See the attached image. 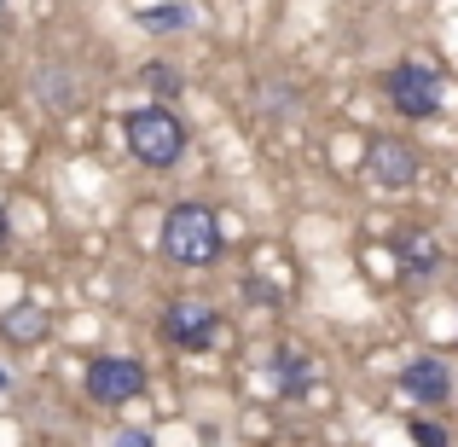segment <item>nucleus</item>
I'll list each match as a JSON object with an SVG mask.
<instances>
[{
  "label": "nucleus",
  "mask_w": 458,
  "mask_h": 447,
  "mask_svg": "<svg viewBox=\"0 0 458 447\" xmlns=\"http://www.w3.org/2000/svg\"><path fill=\"white\" fill-rule=\"evenodd\" d=\"M406 436H412V447H453L447 430H441L436 418H412V430H406Z\"/></svg>",
  "instance_id": "4468645a"
},
{
  "label": "nucleus",
  "mask_w": 458,
  "mask_h": 447,
  "mask_svg": "<svg viewBox=\"0 0 458 447\" xmlns=\"http://www.w3.org/2000/svg\"><path fill=\"white\" fill-rule=\"evenodd\" d=\"M273 378H279V390H284V395H302L308 383H313V366H308V355H302V348H291V343H284L279 355H273Z\"/></svg>",
  "instance_id": "9d476101"
},
{
  "label": "nucleus",
  "mask_w": 458,
  "mask_h": 447,
  "mask_svg": "<svg viewBox=\"0 0 458 447\" xmlns=\"http://www.w3.org/2000/svg\"><path fill=\"white\" fill-rule=\"evenodd\" d=\"M157 250H163L174 268H215V262H221V221H215V210L198 203V198L168 203Z\"/></svg>",
  "instance_id": "f257e3e1"
},
{
  "label": "nucleus",
  "mask_w": 458,
  "mask_h": 447,
  "mask_svg": "<svg viewBox=\"0 0 458 447\" xmlns=\"http://www.w3.org/2000/svg\"><path fill=\"white\" fill-rule=\"evenodd\" d=\"M146 88L168 99V93H180V88H186V76H180V70H168V64H146Z\"/></svg>",
  "instance_id": "ddd939ff"
},
{
  "label": "nucleus",
  "mask_w": 458,
  "mask_h": 447,
  "mask_svg": "<svg viewBox=\"0 0 458 447\" xmlns=\"http://www.w3.org/2000/svg\"><path fill=\"white\" fill-rule=\"evenodd\" d=\"M81 383H88V401L128 407V401H140V395H146V366H140V360H128V355H99Z\"/></svg>",
  "instance_id": "39448f33"
},
{
  "label": "nucleus",
  "mask_w": 458,
  "mask_h": 447,
  "mask_svg": "<svg viewBox=\"0 0 458 447\" xmlns=\"http://www.w3.org/2000/svg\"><path fill=\"white\" fill-rule=\"evenodd\" d=\"M0 23H6V0H0Z\"/></svg>",
  "instance_id": "a211bd4d"
},
{
  "label": "nucleus",
  "mask_w": 458,
  "mask_h": 447,
  "mask_svg": "<svg viewBox=\"0 0 458 447\" xmlns=\"http://www.w3.org/2000/svg\"><path fill=\"white\" fill-rule=\"evenodd\" d=\"M401 390L412 395L418 407H447L453 401V366L441 355H418V360H406Z\"/></svg>",
  "instance_id": "0eeeda50"
},
{
  "label": "nucleus",
  "mask_w": 458,
  "mask_h": 447,
  "mask_svg": "<svg viewBox=\"0 0 458 447\" xmlns=\"http://www.w3.org/2000/svg\"><path fill=\"white\" fill-rule=\"evenodd\" d=\"M134 23L146 35H180V30H191V6H186V0H157V6L134 12Z\"/></svg>",
  "instance_id": "1a4fd4ad"
},
{
  "label": "nucleus",
  "mask_w": 458,
  "mask_h": 447,
  "mask_svg": "<svg viewBox=\"0 0 458 447\" xmlns=\"http://www.w3.org/2000/svg\"><path fill=\"white\" fill-rule=\"evenodd\" d=\"M0 395H6V366H0Z\"/></svg>",
  "instance_id": "f3484780"
},
{
  "label": "nucleus",
  "mask_w": 458,
  "mask_h": 447,
  "mask_svg": "<svg viewBox=\"0 0 458 447\" xmlns=\"http://www.w3.org/2000/svg\"><path fill=\"white\" fill-rule=\"evenodd\" d=\"M111 447H157V442L146 436V430H116V436H111Z\"/></svg>",
  "instance_id": "2eb2a0df"
},
{
  "label": "nucleus",
  "mask_w": 458,
  "mask_h": 447,
  "mask_svg": "<svg viewBox=\"0 0 458 447\" xmlns=\"http://www.w3.org/2000/svg\"><path fill=\"white\" fill-rule=\"evenodd\" d=\"M123 140H128V157H134L140 168H157V175L186 157V123H180L168 105H140V111H128Z\"/></svg>",
  "instance_id": "f03ea898"
},
{
  "label": "nucleus",
  "mask_w": 458,
  "mask_h": 447,
  "mask_svg": "<svg viewBox=\"0 0 458 447\" xmlns=\"http://www.w3.org/2000/svg\"><path fill=\"white\" fill-rule=\"evenodd\" d=\"M394 256H401L406 273H436V268H441V238H436V233H418V227H412V233L394 238Z\"/></svg>",
  "instance_id": "6e6552de"
},
{
  "label": "nucleus",
  "mask_w": 458,
  "mask_h": 447,
  "mask_svg": "<svg viewBox=\"0 0 458 447\" xmlns=\"http://www.w3.org/2000/svg\"><path fill=\"white\" fill-rule=\"evenodd\" d=\"M12 238V215H6V203H0V245Z\"/></svg>",
  "instance_id": "dca6fc26"
},
{
  "label": "nucleus",
  "mask_w": 458,
  "mask_h": 447,
  "mask_svg": "<svg viewBox=\"0 0 458 447\" xmlns=\"http://www.w3.org/2000/svg\"><path fill=\"white\" fill-rule=\"evenodd\" d=\"M35 93H41V99H53L58 111H64V105L76 99V88L64 82V70H35Z\"/></svg>",
  "instance_id": "f8f14e48"
},
{
  "label": "nucleus",
  "mask_w": 458,
  "mask_h": 447,
  "mask_svg": "<svg viewBox=\"0 0 458 447\" xmlns=\"http://www.w3.org/2000/svg\"><path fill=\"white\" fill-rule=\"evenodd\" d=\"M383 93H389V105H394L401 116H412V123L441 116V70L424 64V58H401V64H389Z\"/></svg>",
  "instance_id": "7ed1b4c3"
},
{
  "label": "nucleus",
  "mask_w": 458,
  "mask_h": 447,
  "mask_svg": "<svg viewBox=\"0 0 458 447\" xmlns=\"http://www.w3.org/2000/svg\"><path fill=\"white\" fill-rule=\"evenodd\" d=\"M418 168H424V157H418V146L401 140V134H377L366 146V175L377 180L383 192H406L418 180Z\"/></svg>",
  "instance_id": "423d86ee"
},
{
  "label": "nucleus",
  "mask_w": 458,
  "mask_h": 447,
  "mask_svg": "<svg viewBox=\"0 0 458 447\" xmlns=\"http://www.w3.org/2000/svg\"><path fill=\"white\" fill-rule=\"evenodd\" d=\"M163 343L186 348V355H203V348L221 343V314H215L209 297H174L163 308Z\"/></svg>",
  "instance_id": "20e7f679"
},
{
  "label": "nucleus",
  "mask_w": 458,
  "mask_h": 447,
  "mask_svg": "<svg viewBox=\"0 0 458 447\" xmlns=\"http://www.w3.org/2000/svg\"><path fill=\"white\" fill-rule=\"evenodd\" d=\"M0 325H6V337H18V343H35V337H47L53 320H47V308H35V302H18Z\"/></svg>",
  "instance_id": "9b49d317"
}]
</instances>
